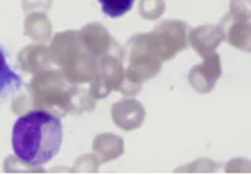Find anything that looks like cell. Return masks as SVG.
<instances>
[{
    "label": "cell",
    "instance_id": "16",
    "mask_svg": "<svg viewBox=\"0 0 251 175\" xmlns=\"http://www.w3.org/2000/svg\"><path fill=\"white\" fill-rule=\"evenodd\" d=\"M101 11L110 18H120L134 7V0H100Z\"/></svg>",
    "mask_w": 251,
    "mask_h": 175
},
{
    "label": "cell",
    "instance_id": "17",
    "mask_svg": "<svg viewBox=\"0 0 251 175\" xmlns=\"http://www.w3.org/2000/svg\"><path fill=\"white\" fill-rule=\"evenodd\" d=\"M166 9L165 0H141L137 11L145 20H155L159 18Z\"/></svg>",
    "mask_w": 251,
    "mask_h": 175
},
{
    "label": "cell",
    "instance_id": "2",
    "mask_svg": "<svg viewBox=\"0 0 251 175\" xmlns=\"http://www.w3.org/2000/svg\"><path fill=\"white\" fill-rule=\"evenodd\" d=\"M29 94L34 108L47 110L56 118H63L71 110L87 112L96 107V100L89 94V91L71 85L60 71L44 69L34 74L29 83Z\"/></svg>",
    "mask_w": 251,
    "mask_h": 175
},
{
    "label": "cell",
    "instance_id": "4",
    "mask_svg": "<svg viewBox=\"0 0 251 175\" xmlns=\"http://www.w3.org/2000/svg\"><path fill=\"white\" fill-rule=\"evenodd\" d=\"M112 91H120L126 96H134L141 91V85L126 81L121 58L105 54V56L98 58V71L94 79L91 81L89 94L94 100H103Z\"/></svg>",
    "mask_w": 251,
    "mask_h": 175
},
{
    "label": "cell",
    "instance_id": "10",
    "mask_svg": "<svg viewBox=\"0 0 251 175\" xmlns=\"http://www.w3.org/2000/svg\"><path fill=\"white\" fill-rule=\"evenodd\" d=\"M112 119L120 128L132 132L134 128H139L145 121V108L134 98H125L112 105Z\"/></svg>",
    "mask_w": 251,
    "mask_h": 175
},
{
    "label": "cell",
    "instance_id": "15",
    "mask_svg": "<svg viewBox=\"0 0 251 175\" xmlns=\"http://www.w3.org/2000/svg\"><path fill=\"white\" fill-rule=\"evenodd\" d=\"M22 89V78L13 71L6 62V54L0 49V98Z\"/></svg>",
    "mask_w": 251,
    "mask_h": 175
},
{
    "label": "cell",
    "instance_id": "8",
    "mask_svg": "<svg viewBox=\"0 0 251 175\" xmlns=\"http://www.w3.org/2000/svg\"><path fill=\"white\" fill-rule=\"evenodd\" d=\"M78 38L83 44L87 51L91 52L94 58H101L105 54H112L123 60V49L114 42V38L109 34L107 27H103L101 24L92 22L87 24L78 31Z\"/></svg>",
    "mask_w": 251,
    "mask_h": 175
},
{
    "label": "cell",
    "instance_id": "13",
    "mask_svg": "<svg viewBox=\"0 0 251 175\" xmlns=\"http://www.w3.org/2000/svg\"><path fill=\"white\" fill-rule=\"evenodd\" d=\"M123 139L112 134H101L94 139V152L100 155L101 163H109L123 153Z\"/></svg>",
    "mask_w": 251,
    "mask_h": 175
},
{
    "label": "cell",
    "instance_id": "9",
    "mask_svg": "<svg viewBox=\"0 0 251 175\" xmlns=\"http://www.w3.org/2000/svg\"><path fill=\"white\" fill-rule=\"evenodd\" d=\"M202 58L204 62L192 67V71L188 73V81L197 92L206 94L215 87L217 79L223 74V67H221V56L217 52H210Z\"/></svg>",
    "mask_w": 251,
    "mask_h": 175
},
{
    "label": "cell",
    "instance_id": "12",
    "mask_svg": "<svg viewBox=\"0 0 251 175\" xmlns=\"http://www.w3.org/2000/svg\"><path fill=\"white\" fill-rule=\"evenodd\" d=\"M51 62H52L51 52H49V49L46 46H42V44L25 47L18 54V63H20L22 71H25V73H33V74L40 73V71L49 67Z\"/></svg>",
    "mask_w": 251,
    "mask_h": 175
},
{
    "label": "cell",
    "instance_id": "1",
    "mask_svg": "<svg viewBox=\"0 0 251 175\" xmlns=\"http://www.w3.org/2000/svg\"><path fill=\"white\" fill-rule=\"evenodd\" d=\"M63 128L60 118L36 108L18 116L13 126V152L24 164L40 168L62 147Z\"/></svg>",
    "mask_w": 251,
    "mask_h": 175
},
{
    "label": "cell",
    "instance_id": "14",
    "mask_svg": "<svg viewBox=\"0 0 251 175\" xmlns=\"http://www.w3.org/2000/svg\"><path fill=\"white\" fill-rule=\"evenodd\" d=\"M25 34L38 42H46L51 36V22L44 13H29L25 18Z\"/></svg>",
    "mask_w": 251,
    "mask_h": 175
},
{
    "label": "cell",
    "instance_id": "5",
    "mask_svg": "<svg viewBox=\"0 0 251 175\" xmlns=\"http://www.w3.org/2000/svg\"><path fill=\"white\" fill-rule=\"evenodd\" d=\"M188 24L183 20H163L145 34L147 46L159 62H168L188 47Z\"/></svg>",
    "mask_w": 251,
    "mask_h": 175
},
{
    "label": "cell",
    "instance_id": "7",
    "mask_svg": "<svg viewBox=\"0 0 251 175\" xmlns=\"http://www.w3.org/2000/svg\"><path fill=\"white\" fill-rule=\"evenodd\" d=\"M219 27L229 46L250 51V0H231L229 13L221 20Z\"/></svg>",
    "mask_w": 251,
    "mask_h": 175
},
{
    "label": "cell",
    "instance_id": "18",
    "mask_svg": "<svg viewBox=\"0 0 251 175\" xmlns=\"http://www.w3.org/2000/svg\"><path fill=\"white\" fill-rule=\"evenodd\" d=\"M22 6L25 11H31V7L49 9V7H51V0H22Z\"/></svg>",
    "mask_w": 251,
    "mask_h": 175
},
{
    "label": "cell",
    "instance_id": "6",
    "mask_svg": "<svg viewBox=\"0 0 251 175\" xmlns=\"http://www.w3.org/2000/svg\"><path fill=\"white\" fill-rule=\"evenodd\" d=\"M123 56H126L125 78L130 83L141 85L143 81L154 78L155 74L159 73L161 62L147 46L145 34H134L126 42L125 49H123Z\"/></svg>",
    "mask_w": 251,
    "mask_h": 175
},
{
    "label": "cell",
    "instance_id": "3",
    "mask_svg": "<svg viewBox=\"0 0 251 175\" xmlns=\"http://www.w3.org/2000/svg\"><path fill=\"white\" fill-rule=\"evenodd\" d=\"M51 60L62 67L63 78L69 83H89L98 71V58H94L80 42L76 31H63L52 38Z\"/></svg>",
    "mask_w": 251,
    "mask_h": 175
},
{
    "label": "cell",
    "instance_id": "11",
    "mask_svg": "<svg viewBox=\"0 0 251 175\" xmlns=\"http://www.w3.org/2000/svg\"><path fill=\"white\" fill-rule=\"evenodd\" d=\"M223 40L224 33L219 25H199L188 33V44L201 56H206L215 51V47L221 46Z\"/></svg>",
    "mask_w": 251,
    "mask_h": 175
}]
</instances>
